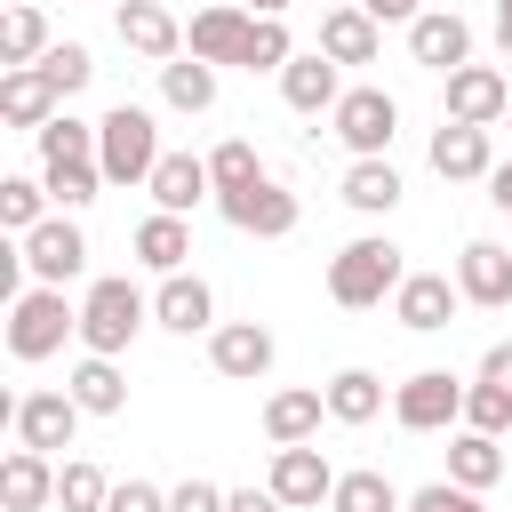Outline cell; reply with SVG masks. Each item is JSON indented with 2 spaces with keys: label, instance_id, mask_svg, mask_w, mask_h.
Instances as JSON below:
<instances>
[{
  "label": "cell",
  "instance_id": "cell-33",
  "mask_svg": "<svg viewBox=\"0 0 512 512\" xmlns=\"http://www.w3.org/2000/svg\"><path fill=\"white\" fill-rule=\"evenodd\" d=\"M48 56V16L40 8H8L0 16V64H40Z\"/></svg>",
  "mask_w": 512,
  "mask_h": 512
},
{
  "label": "cell",
  "instance_id": "cell-19",
  "mask_svg": "<svg viewBox=\"0 0 512 512\" xmlns=\"http://www.w3.org/2000/svg\"><path fill=\"white\" fill-rule=\"evenodd\" d=\"M376 16L360 8V0H344V8H328L320 16V56H336V64H376Z\"/></svg>",
  "mask_w": 512,
  "mask_h": 512
},
{
  "label": "cell",
  "instance_id": "cell-9",
  "mask_svg": "<svg viewBox=\"0 0 512 512\" xmlns=\"http://www.w3.org/2000/svg\"><path fill=\"white\" fill-rule=\"evenodd\" d=\"M8 416H16V440H24V448L56 456V448H72V432H80V416H88V408H80L72 392H24Z\"/></svg>",
  "mask_w": 512,
  "mask_h": 512
},
{
  "label": "cell",
  "instance_id": "cell-6",
  "mask_svg": "<svg viewBox=\"0 0 512 512\" xmlns=\"http://www.w3.org/2000/svg\"><path fill=\"white\" fill-rule=\"evenodd\" d=\"M16 248H24V272H32L40 288H64V280L88 264V240H80V224H72V216H40Z\"/></svg>",
  "mask_w": 512,
  "mask_h": 512
},
{
  "label": "cell",
  "instance_id": "cell-1",
  "mask_svg": "<svg viewBox=\"0 0 512 512\" xmlns=\"http://www.w3.org/2000/svg\"><path fill=\"white\" fill-rule=\"evenodd\" d=\"M96 168H104V184H152V168H160V128H152L144 104H112V112L96 120Z\"/></svg>",
  "mask_w": 512,
  "mask_h": 512
},
{
  "label": "cell",
  "instance_id": "cell-28",
  "mask_svg": "<svg viewBox=\"0 0 512 512\" xmlns=\"http://www.w3.org/2000/svg\"><path fill=\"white\" fill-rule=\"evenodd\" d=\"M448 480H464V488H496L504 480V448H496V432H456L448 440Z\"/></svg>",
  "mask_w": 512,
  "mask_h": 512
},
{
  "label": "cell",
  "instance_id": "cell-24",
  "mask_svg": "<svg viewBox=\"0 0 512 512\" xmlns=\"http://www.w3.org/2000/svg\"><path fill=\"white\" fill-rule=\"evenodd\" d=\"M0 496H8V512H40V504H56V464H48L40 448H16V456L0 464Z\"/></svg>",
  "mask_w": 512,
  "mask_h": 512
},
{
  "label": "cell",
  "instance_id": "cell-30",
  "mask_svg": "<svg viewBox=\"0 0 512 512\" xmlns=\"http://www.w3.org/2000/svg\"><path fill=\"white\" fill-rule=\"evenodd\" d=\"M160 96H168L176 112H208V104H216V64H200V56L160 64Z\"/></svg>",
  "mask_w": 512,
  "mask_h": 512
},
{
  "label": "cell",
  "instance_id": "cell-18",
  "mask_svg": "<svg viewBox=\"0 0 512 512\" xmlns=\"http://www.w3.org/2000/svg\"><path fill=\"white\" fill-rule=\"evenodd\" d=\"M208 312H216V296H208V280H200V272H160V296H152V320H160V328L200 336V328H208Z\"/></svg>",
  "mask_w": 512,
  "mask_h": 512
},
{
  "label": "cell",
  "instance_id": "cell-53",
  "mask_svg": "<svg viewBox=\"0 0 512 512\" xmlns=\"http://www.w3.org/2000/svg\"><path fill=\"white\" fill-rule=\"evenodd\" d=\"M336 8H344V0H336Z\"/></svg>",
  "mask_w": 512,
  "mask_h": 512
},
{
  "label": "cell",
  "instance_id": "cell-36",
  "mask_svg": "<svg viewBox=\"0 0 512 512\" xmlns=\"http://www.w3.org/2000/svg\"><path fill=\"white\" fill-rule=\"evenodd\" d=\"M464 424H472V432H512V384L480 376V384L464 392Z\"/></svg>",
  "mask_w": 512,
  "mask_h": 512
},
{
  "label": "cell",
  "instance_id": "cell-26",
  "mask_svg": "<svg viewBox=\"0 0 512 512\" xmlns=\"http://www.w3.org/2000/svg\"><path fill=\"white\" fill-rule=\"evenodd\" d=\"M184 256H192V224L184 216H144L136 224V264H152V272H184Z\"/></svg>",
  "mask_w": 512,
  "mask_h": 512
},
{
  "label": "cell",
  "instance_id": "cell-12",
  "mask_svg": "<svg viewBox=\"0 0 512 512\" xmlns=\"http://www.w3.org/2000/svg\"><path fill=\"white\" fill-rule=\"evenodd\" d=\"M56 112H64V96H56V80L40 64H8L0 72V120L8 128H48Z\"/></svg>",
  "mask_w": 512,
  "mask_h": 512
},
{
  "label": "cell",
  "instance_id": "cell-52",
  "mask_svg": "<svg viewBox=\"0 0 512 512\" xmlns=\"http://www.w3.org/2000/svg\"><path fill=\"white\" fill-rule=\"evenodd\" d=\"M504 128H512V112H504Z\"/></svg>",
  "mask_w": 512,
  "mask_h": 512
},
{
  "label": "cell",
  "instance_id": "cell-3",
  "mask_svg": "<svg viewBox=\"0 0 512 512\" xmlns=\"http://www.w3.org/2000/svg\"><path fill=\"white\" fill-rule=\"evenodd\" d=\"M144 296H136V280H96L88 288V304H80V344L88 352H104V360H120L128 344H136V328H144Z\"/></svg>",
  "mask_w": 512,
  "mask_h": 512
},
{
  "label": "cell",
  "instance_id": "cell-46",
  "mask_svg": "<svg viewBox=\"0 0 512 512\" xmlns=\"http://www.w3.org/2000/svg\"><path fill=\"white\" fill-rule=\"evenodd\" d=\"M360 8H368V16H376V24H400V16H408V24H416V16H424V8H416V0H360Z\"/></svg>",
  "mask_w": 512,
  "mask_h": 512
},
{
  "label": "cell",
  "instance_id": "cell-22",
  "mask_svg": "<svg viewBox=\"0 0 512 512\" xmlns=\"http://www.w3.org/2000/svg\"><path fill=\"white\" fill-rule=\"evenodd\" d=\"M432 168L448 176V184H472V176H488L496 160H488V128H472V120H448L440 136H432Z\"/></svg>",
  "mask_w": 512,
  "mask_h": 512
},
{
  "label": "cell",
  "instance_id": "cell-11",
  "mask_svg": "<svg viewBox=\"0 0 512 512\" xmlns=\"http://www.w3.org/2000/svg\"><path fill=\"white\" fill-rule=\"evenodd\" d=\"M456 304H464V288H456L448 272H408V280L392 288V320H400V328H416V336L448 328V320H456Z\"/></svg>",
  "mask_w": 512,
  "mask_h": 512
},
{
  "label": "cell",
  "instance_id": "cell-7",
  "mask_svg": "<svg viewBox=\"0 0 512 512\" xmlns=\"http://www.w3.org/2000/svg\"><path fill=\"white\" fill-rule=\"evenodd\" d=\"M216 208H224V224H240V232H256V240H288V232H296V192H280L272 176H256V184H240V192H216Z\"/></svg>",
  "mask_w": 512,
  "mask_h": 512
},
{
  "label": "cell",
  "instance_id": "cell-34",
  "mask_svg": "<svg viewBox=\"0 0 512 512\" xmlns=\"http://www.w3.org/2000/svg\"><path fill=\"white\" fill-rule=\"evenodd\" d=\"M32 136H40V160H96V128L72 120V112H56V120L32 128Z\"/></svg>",
  "mask_w": 512,
  "mask_h": 512
},
{
  "label": "cell",
  "instance_id": "cell-45",
  "mask_svg": "<svg viewBox=\"0 0 512 512\" xmlns=\"http://www.w3.org/2000/svg\"><path fill=\"white\" fill-rule=\"evenodd\" d=\"M224 512H288V504H280L272 488H232V496H224Z\"/></svg>",
  "mask_w": 512,
  "mask_h": 512
},
{
  "label": "cell",
  "instance_id": "cell-2",
  "mask_svg": "<svg viewBox=\"0 0 512 512\" xmlns=\"http://www.w3.org/2000/svg\"><path fill=\"white\" fill-rule=\"evenodd\" d=\"M400 280H408V272H400V248H392V240H352V248H336V256H328V296H336L344 312L384 304Z\"/></svg>",
  "mask_w": 512,
  "mask_h": 512
},
{
  "label": "cell",
  "instance_id": "cell-5",
  "mask_svg": "<svg viewBox=\"0 0 512 512\" xmlns=\"http://www.w3.org/2000/svg\"><path fill=\"white\" fill-rule=\"evenodd\" d=\"M392 416H400V432H448V424L464 416V384H456L448 368H416V376L392 392Z\"/></svg>",
  "mask_w": 512,
  "mask_h": 512
},
{
  "label": "cell",
  "instance_id": "cell-20",
  "mask_svg": "<svg viewBox=\"0 0 512 512\" xmlns=\"http://www.w3.org/2000/svg\"><path fill=\"white\" fill-rule=\"evenodd\" d=\"M280 96H288L296 112H336V104H344L336 56H320V48H312V56H288V64H280Z\"/></svg>",
  "mask_w": 512,
  "mask_h": 512
},
{
  "label": "cell",
  "instance_id": "cell-43",
  "mask_svg": "<svg viewBox=\"0 0 512 512\" xmlns=\"http://www.w3.org/2000/svg\"><path fill=\"white\" fill-rule=\"evenodd\" d=\"M168 512H224V488L216 480H184V488H168Z\"/></svg>",
  "mask_w": 512,
  "mask_h": 512
},
{
  "label": "cell",
  "instance_id": "cell-25",
  "mask_svg": "<svg viewBox=\"0 0 512 512\" xmlns=\"http://www.w3.org/2000/svg\"><path fill=\"white\" fill-rule=\"evenodd\" d=\"M320 416H328V392H272V400H264V432H272V448L312 440Z\"/></svg>",
  "mask_w": 512,
  "mask_h": 512
},
{
  "label": "cell",
  "instance_id": "cell-23",
  "mask_svg": "<svg viewBox=\"0 0 512 512\" xmlns=\"http://www.w3.org/2000/svg\"><path fill=\"white\" fill-rule=\"evenodd\" d=\"M200 192H216L208 160H192V152H160V168H152V200H160L168 216H184V208H200Z\"/></svg>",
  "mask_w": 512,
  "mask_h": 512
},
{
  "label": "cell",
  "instance_id": "cell-42",
  "mask_svg": "<svg viewBox=\"0 0 512 512\" xmlns=\"http://www.w3.org/2000/svg\"><path fill=\"white\" fill-rule=\"evenodd\" d=\"M408 512H488V504H480V488H464V480H432V488L408 496Z\"/></svg>",
  "mask_w": 512,
  "mask_h": 512
},
{
  "label": "cell",
  "instance_id": "cell-21",
  "mask_svg": "<svg viewBox=\"0 0 512 512\" xmlns=\"http://www.w3.org/2000/svg\"><path fill=\"white\" fill-rule=\"evenodd\" d=\"M248 24H256L248 8H200L184 40H192V56H200V64H240V48H248Z\"/></svg>",
  "mask_w": 512,
  "mask_h": 512
},
{
  "label": "cell",
  "instance_id": "cell-16",
  "mask_svg": "<svg viewBox=\"0 0 512 512\" xmlns=\"http://www.w3.org/2000/svg\"><path fill=\"white\" fill-rule=\"evenodd\" d=\"M120 48H136V56H152V64H176L184 32H176V16H168L160 0H120Z\"/></svg>",
  "mask_w": 512,
  "mask_h": 512
},
{
  "label": "cell",
  "instance_id": "cell-8",
  "mask_svg": "<svg viewBox=\"0 0 512 512\" xmlns=\"http://www.w3.org/2000/svg\"><path fill=\"white\" fill-rule=\"evenodd\" d=\"M392 128H400V104H392L384 88H344V104H336V136H344L360 160H384Z\"/></svg>",
  "mask_w": 512,
  "mask_h": 512
},
{
  "label": "cell",
  "instance_id": "cell-35",
  "mask_svg": "<svg viewBox=\"0 0 512 512\" xmlns=\"http://www.w3.org/2000/svg\"><path fill=\"white\" fill-rule=\"evenodd\" d=\"M40 184H48V200L88 208V200H96V184H104V168H96V160H48V176H40Z\"/></svg>",
  "mask_w": 512,
  "mask_h": 512
},
{
  "label": "cell",
  "instance_id": "cell-50",
  "mask_svg": "<svg viewBox=\"0 0 512 512\" xmlns=\"http://www.w3.org/2000/svg\"><path fill=\"white\" fill-rule=\"evenodd\" d=\"M280 8H288V0H248V16H280Z\"/></svg>",
  "mask_w": 512,
  "mask_h": 512
},
{
  "label": "cell",
  "instance_id": "cell-14",
  "mask_svg": "<svg viewBox=\"0 0 512 512\" xmlns=\"http://www.w3.org/2000/svg\"><path fill=\"white\" fill-rule=\"evenodd\" d=\"M512 112V88H504V72H488V64H456L448 72V120H472V128H488V120H504Z\"/></svg>",
  "mask_w": 512,
  "mask_h": 512
},
{
  "label": "cell",
  "instance_id": "cell-47",
  "mask_svg": "<svg viewBox=\"0 0 512 512\" xmlns=\"http://www.w3.org/2000/svg\"><path fill=\"white\" fill-rule=\"evenodd\" d=\"M480 376H496V384H512V344H488V360H480Z\"/></svg>",
  "mask_w": 512,
  "mask_h": 512
},
{
  "label": "cell",
  "instance_id": "cell-37",
  "mask_svg": "<svg viewBox=\"0 0 512 512\" xmlns=\"http://www.w3.org/2000/svg\"><path fill=\"white\" fill-rule=\"evenodd\" d=\"M56 504H64V512H104V504H112V480H104L96 464H64V472H56Z\"/></svg>",
  "mask_w": 512,
  "mask_h": 512
},
{
  "label": "cell",
  "instance_id": "cell-15",
  "mask_svg": "<svg viewBox=\"0 0 512 512\" xmlns=\"http://www.w3.org/2000/svg\"><path fill=\"white\" fill-rule=\"evenodd\" d=\"M456 288H464V304H480V312L512 304V248H496V240H472V248L456 256Z\"/></svg>",
  "mask_w": 512,
  "mask_h": 512
},
{
  "label": "cell",
  "instance_id": "cell-27",
  "mask_svg": "<svg viewBox=\"0 0 512 512\" xmlns=\"http://www.w3.org/2000/svg\"><path fill=\"white\" fill-rule=\"evenodd\" d=\"M64 392H72L88 416H120V408H128V376H120L104 352H88V360L72 368V384H64Z\"/></svg>",
  "mask_w": 512,
  "mask_h": 512
},
{
  "label": "cell",
  "instance_id": "cell-17",
  "mask_svg": "<svg viewBox=\"0 0 512 512\" xmlns=\"http://www.w3.org/2000/svg\"><path fill=\"white\" fill-rule=\"evenodd\" d=\"M408 48H416V64L456 72V64L472 56V32H464V16H456V8H424V16L408 24Z\"/></svg>",
  "mask_w": 512,
  "mask_h": 512
},
{
  "label": "cell",
  "instance_id": "cell-49",
  "mask_svg": "<svg viewBox=\"0 0 512 512\" xmlns=\"http://www.w3.org/2000/svg\"><path fill=\"white\" fill-rule=\"evenodd\" d=\"M496 48H504V56H512V16H496Z\"/></svg>",
  "mask_w": 512,
  "mask_h": 512
},
{
  "label": "cell",
  "instance_id": "cell-31",
  "mask_svg": "<svg viewBox=\"0 0 512 512\" xmlns=\"http://www.w3.org/2000/svg\"><path fill=\"white\" fill-rule=\"evenodd\" d=\"M384 408V384L368 376V368H344V376H328V416L336 424H368Z\"/></svg>",
  "mask_w": 512,
  "mask_h": 512
},
{
  "label": "cell",
  "instance_id": "cell-10",
  "mask_svg": "<svg viewBox=\"0 0 512 512\" xmlns=\"http://www.w3.org/2000/svg\"><path fill=\"white\" fill-rule=\"evenodd\" d=\"M264 488H272L288 512H312V504H328V496H336V472H328V456H320V448H304V440H296V448H272V480H264Z\"/></svg>",
  "mask_w": 512,
  "mask_h": 512
},
{
  "label": "cell",
  "instance_id": "cell-40",
  "mask_svg": "<svg viewBox=\"0 0 512 512\" xmlns=\"http://www.w3.org/2000/svg\"><path fill=\"white\" fill-rule=\"evenodd\" d=\"M40 72H48V80H56V96H80V88H88V72H96V64H88V48H80V40H56V48H48V56H40Z\"/></svg>",
  "mask_w": 512,
  "mask_h": 512
},
{
  "label": "cell",
  "instance_id": "cell-38",
  "mask_svg": "<svg viewBox=\"0 0 512 512\" xmlns=\"http://www.w3.org/2000/svg\"><path fill=\"white\" fill-rule=\"evenodd\" d=\"M288 56H296V48H288V24H280V16H256V24H248V48H240V64H248V72H280Z\"/></svg>",
  "mask_w": 512,
  "mask_h": 512
},
{
  "label": "cell",
  "instance_id": "cell-41",
  "mask_svg": "<svg viewBox=\"0 0 512 512\" xmlns=\"http://www.w3.org/2000/svg\"><path fill=\"white\" fill-rule=\"evenodd\" d=\"M208 176H216V192L256 184V176H264V168H256V144H240V136H232V144H216V152H208Z\"/></svg>",
  "mask_w": 512,
  "mask_h": 512
},
{
  "label": "cell",
  "instance_id": "cell-44",
  "mask_svg": "<svg viewBox=\"0 0 512 512\" xmlns=\"http://www.w3.org/2000/svg\"><path fill=\"white\" fill-rule=\"evenodd\" d=\"M104 512H168V496H160V488H152V480H120V488H112V504H104Z\"/></svg>",
  "mask_w": 512,
  "mask_h": 512
},
{
  "label": "cell",
  "instance_id": "cell-4",
  "mask_svg": "<svg viewBox=\"0 0 512 512\" xmlns=\"http://www.w3.org/2000/svg\"><path fill=\"white\" fill-rule=\"evenodd\" d=\"M64 336H80V312L64 304V288H24L8 304V352L16 360H48V352H64Z\"/></svg>",
  "mask_w": 512,
  "mask_h": 512
},
{
  "label": "cell",
  "instance_id": "cell-48",
  "mask_svg": "<svg viewBox=\"0 0 512 512\" xmlns=\"http://www.w3.org/2000/svg\"><path fill=\"white\" fill-rule=\"evenodd\" d=\"M488 200L512 216V160H504V168H488Z\"/></svg>",
  "mask_w": 512,
  "mask_h": 512
},
{
  "label": "cell",
  "instance_id": "cell-39",
  "mask_svg": "<svg viewBox=\"0 0 512 512\" xmlns=\"http://www.w3.org/2000/svg\"><path fill=\"white\" fill-rule=\"evenodd\" d=\"M40 208H48V184H32V176H8V184H0V224H8L16 240L40 224Z\"/></svg>",
  "mask_w": 512,
  "mask_h": 512
},
{
  "label": "cell",
  "instance_id": "cell-51",
  "mask_svg": "<svg viewBox=\"0 0 512 512\" xmlns=\"http://www.w3.org/2000/svg\"><path fill=\"white\" fill-rule=\"evenodd\" d=\"M496 16H512V0H496Z\"/></svg>",
  "mask_w": 512,
  "mask_h": 512
},
{
  "label": "cell",
  "instance_id": "cell-29",
  "mask_svg": "<svg viewBox=\"0 0 512 512\" xmlns=\"http://www.w3.org/2000/svg\"><path fill=\"white\" fill-rule=\"evenodd\" d=\"M344 200H352L360 216H392V208H400V176H392V160H352V168H344Z\"/></svg>",
  "mask_w": 512,
  "mask_h": 512
},
{
  "label": "cell",
  "instance_id": "cell-32",
  "mask_svg": "<svg viewBox=\"0 0 512 512\" xmlns=\"http://www.w3.org/2000/svg\"><path fill=\"white\" fill-rule=\"evenodd\" d=\"M328 512H408V504H400V488H392L384 472H336Z\"/></svg>",
  "mask_w": 512,
  "mask_h": 512
},
{
  "label": "cell",
  "instance_id": "cell-13",
  "mask_svg": "<svg viewBox=\"0 0 512 512\" xmlns=\"http://www.w3.org/2000/svg\"><path fill=\"white\" fill-rule=\"evenodd\" d=\"M208 360H216V376L256 384V376L272 368V328H264V320H224V328L208 336Z\"/></svg>",
  "mask_w": 512,
  "mask_h": 512
}]
</instances>
